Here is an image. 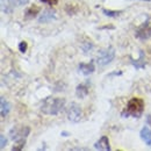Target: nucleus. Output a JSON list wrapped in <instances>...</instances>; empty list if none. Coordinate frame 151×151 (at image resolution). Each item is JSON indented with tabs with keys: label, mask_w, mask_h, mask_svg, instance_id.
Listing matches in <instances>:
<instances>
[{
	"label": "nucleus",
	"mask_w": 151,
	"mask_h": 151,
	"mask_svg": "<svg viewBox=\"0 0 151 151\" xmlns=\"http://www.w3.org/2000/svg\"><path fill=\"white\" fill-rule=\"evenodd\" d=\"M65 107V99L63 98H47L41 105V111L48 115H56Z\"/></svg>",
	"instance_id": "f257e3e1"
},
{
	"label": "nucleus",
	"mask_w": 151,
	"mask_h": 151,
	"mask_svg": "<svg viewBox=\"0 0 151 151\" xmlns=\"http://www.w3.org/2000/svg\"><path fill=\"white\" fill-rule=\"evenodd\" d=\"M144 111V101L141 98L134 96L128 101V105L126 107V109L122 112L123 117H128V116H134V117H139Z\"/></svg>",
	"instance_id": "f03ea898"
},
{
	"label": "nucleus",
	"mask_w": 151,
	"mask_h": 151,
	"mask_svg": "<svg viewBox=\"0 0 151 151\" xmlns=\"http://www.w3.org/2000/svg\"><path fill=\"white\" fill-rule=\"evenodd\" d=\"M114 57H115V49L113 47H108L106 49L100 50L98 58H96V63L99 66H105L113 60Z\"/></svg>",
	"instance_id": "7ed1b4c3"
},
{
	"label": "nucleus",
	"mask_w": 151,
	"mask_h": 151,
	"mask_svg": "<svg viewBox=\"0 0 151 151\" xmlns=\"http://www.w3.org/2000/svg\"><path fill=\"white\" fill-rule=\"evenodd\" d=\"M66 115L68 119L72 122H79L83 117V112H81V107L76 104V102H71L69 105V107L66 108Z\"/></svg>",
	"instance_id": "20e7f679"
},
{
	"label": "nucleus",
	"mask_w": 151,
	"mask_h": 151,
	"mask_svg": "<svg viewBox=\"0 0 151 151\" xmlns=\"http://www.w3.org/2000/svg\"><path fill=\"white\" fill-rule=\"evenodd\" d=\"M30 128L29 127H14L11 132V138L13 141H19V139H26V137L29 135Z\"/></svg>",
	"instance_id": "39448f33"
},
{
	"label": "nucleus",
	"mask_w": 151,
	"mask_h": 151,
	"mask_svg": "<svg viewBox=\"0 0 151 151\" xmlns=\"http://www.w3.org/2000/svg\"><path fill=\"white\" fill-rule=\"evenodd\" d=\"M135 36L139 40H148L151 37V22L147 21L142 26H139L136 30Z\"/></svg>",
	"instance_id": "423d86ee"
},
{
	"label": "nucleus",
	"mask_w": 151,
	"mask_h": 151,
	"mask_svg": "<svg viewBox=\"0 0 151 151\" xmlns=\"http://www.w3.org/2000/svg\"><path fill=\"white\" fill-rule=\"evenodd\" d=\"M28 0H1V8L4 13H11L15 6L26 5Z\"/></svg>",
	"instance_id": "0eeeda50"
},
{
	"label": "nucleus",
	"mask_w": 151,
	"mask_h": 151,
	"mask_svg": "<svg viewBox=\"0 0 151 151\" xmlns=\"http://www.w3.org/2000/svg\"><path fill=\"white\" fill-rule=\"evenodd\" d=\"M94 148L96 150H102V151H108L111 150L109 147V139L107 136H101L99 141H96L94 144Z\"/></svg>",
	"instance_id": "6e6552de"
},
{
	"label": "nucleus",
	"mask_w": 151,
	"mask_h": 151,
	"mask_svg": "<svg viewBox=\"0 0 151 151\" xmlns=\"http://www.w3.org/2000/svg\"><path fill=\"white\" fill-rule=\"evenodd\" d=\"M79 70L81 71L83 75H85V76L91 75L92 72H94V70H95L93 60H91L90 63H80V64H79Z\"/></svg>",
	"instance_id": "1a4fd4ad"
},
{
	"label": "nucleus",
	"mask_w": 151,
	"mask_h": 151,
	"mask_svg": "<svg viewBox=\"0 0 151 151\" xmlns=\"http://www.w3.org/2000/svg\"><path fill=\"white\" fill-rule=\"evenodd\" d=\"M54 19H56L55 11H52V9H45L43 12V14L38 18V21L40 22H49V21H51V20Z\"/></svg>",
	"instance_id": "9d476101"
},
{
	"label": "nucleus",
	"mask_w": 151,
	"mask_h": 151,
	"mask_svg": "<svg viewBox=\"0 0 151 151\" xmlns=\"http://www.w3.org/2000/svg\"><path fill=\"white\" fill-rule=\"evenodd\" d=\"M139 136H141V138L145 142L147 145L151 147V130L148 128V127L142 128V130H141V132H139Z\"/></svg>",
	"instance_id": "9b49d317"
},
{
	"label": "nucleus",
	"mask_w": 151,
	"mask_h": 151,
	"mask_svg": "<svg viewBox=\"0 0 151 151\" xmlns=\"http://www.w3.org/2000/svg\"><path fill=\"white\" fill-rule=\"evenodd\" d=\"M76 94H77L78 98H80V99L85 98L86 95L88 94V87H87V85H86V84H80V85H78V86H77V90H76Z\"/></svg>",
	"instance_id": "f8f14e48"
},
{
	"label": "nucleus",
	"mask_w": 151,
	"mask_h": 151,
	"mask_svg": "<svg viewBox=\"0 0 151 151\" xmlns=\"http://www.w3.org/2000/svg\"><path fill=\"white\" fill-rule=\"evenodd\" d=\"M9 109H11V105L5 100L4 96H1V116L5 117L7 114L9 113Z\"/></svg>",
	"instance_id": "ddd939ff"
},
{
	"label": "nucleus",
	"mask_w": 151,
	"mask_h": 151,
	"mask_svg": "<svg viewBox=\"0 0 151 151\" xmlns=\"http://www.w3.org/2000/svg\"><path fill=\"white\" fill-rule=\"evenodd\" d=\"M38 12H40V7H37L36 5H34V6H30L29 8H27L24 14H26L27 18H33V17L37 15Z\"/></svg>",
	"instance_id": "4468645a"
},
{
	"label": "nucleus",
	"mask_w": 151,
	"mask_h": 151,
	"mask_svg": "<svg viewBox=\"0 0 151 151\" xmlns=\"http://www.w3.org/2000/svg\"><path fill=\"white\" fill-rule=\"evenodd\" d=\"M24 143H26V139H19V141H17V145L13 147V150H21L23 148Z\"/></svg>",
	"instance_id": "2eb2a0df"
},
{
	"label": "nucleus",
	"mask_w": 151,
	"mask_h": 151,
	"mask_svg": "<svg viewBox=\"0 0 151 151\" xmlns=\"http://www.w3.org/2000/svg\"><path fill=\"white\" fill-rule=\"evenodd\" d=\"M92 47H93L92 42H86V43L81 44V48H83V50H84L85 52H87L88 50H91V49H92Z\"/></svg>",
	"instance_id": "dca6fc26"
},
{
	"label": "nucleus",
	"mask_w": 151,
	"mask_h": 151,
	"mask_svg": "<svg viewBox=\"0 0 151 151\" xmlns=\"http://www.w3.org/2000/svg\"><path fill=\"white\" fill-rule=\"evenodd\" d=\"M104 13L107 15V17H117L121 12H116V11H107V9H104Z\"/></svg>",
	"instance_id": "f3484780"
},
{
	"label": "nucleus",
	"mask_w": 151,
	"mask_h": 151,
	"mask_svg": "<svg viewBox=\"0 0 151 151\" xmlns=\"http://www.w3.org/2000/svg\"><path fill=\"white\" fill-rule=\"evenodd\" d=\"M19 49H20V51H21V52H26V50H27V43H26L24 41L20 42Z\"/></svg>",
	"instance_id": "a211bd4d"
},
{
	"label": "nucleus",
	"mask_w": 151,
	"mask_h": 151,
	"mask_svg": "<svg viewBox=\"0 0 151 151\" xmlns=\"http://www.w3.org/2000/svg\"><path fill=\"white\" fill-rule=\"evenodd\" d=\"M41 1L44 2V4H48L50 6H55L57 2H58V0H41Z\"/></svg>",
	"instance_id": "6ab92c4d"
},
{
	"label": "nucleus",
	"mask_w": 151,
	"mask_h": 151,
	"mask_svg": "<svg viewBox=\"0 0 151 151\" xmlns=\"http://www.w3.org/2000/svg\"><path fill=\"white\" fill-rule=\"evenodd\" d=\"M0 139H1V149H4L5 148V145H6V143H7V139L5 138V135H0Z\"/></svg>",
	"instance_id": "aec40b11"
},
{
	"label": "nucleus",
	"mask_w": 151,
	"mask_h": 151,
	"mask_svg": "<svg viewBox=\"0 0 151 151\" xmlns=\"http://www.w3.org/2000/svg\"><path fill=\"white\" fill-rule=\"evenodd\" d=\"M147 123H148V124H149V126L151 127V113L149 114L148 116H147Z\"/></svg>",
	"instance_id": "412c9836"
}]
</instances>
